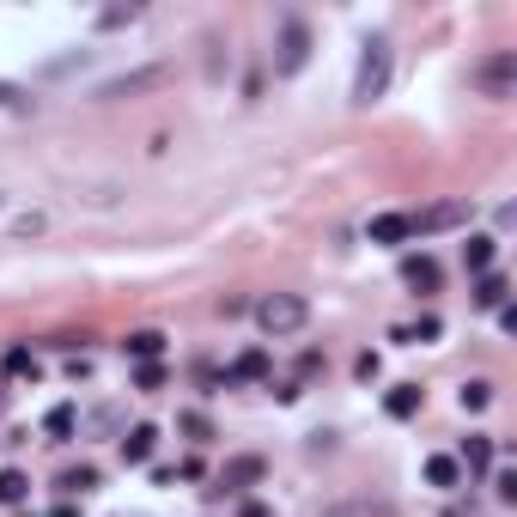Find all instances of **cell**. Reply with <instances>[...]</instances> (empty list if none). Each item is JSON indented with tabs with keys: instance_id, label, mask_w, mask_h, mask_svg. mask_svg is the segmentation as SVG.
I'll return each instance as SVG.
<instances>
[{
	"instance_id": "1",
	"label": "cell",
	"mask_w": 517,
	"mask_h": 517,
	"mask_svg": "<svg viewBox=\"0 0 517 517\" xmlns=\"http://www.w3.org/2000/svg\"><path fill=\"white\" fill-rule=\"evenodd\" d=\"M256 323H262V335H299L311 323V304L299 293H268V299H256Z\"/></svg>"
},
{
	"instance_id": "2",
	"label": "cell",
	"mask_w": 517,
	"mask_h": 517,
	"mask_svg": "<svg viewBox=\"0 0 517 517\" xmlns=\"http://www.w3.org/2000/svg\"><path fill=\"white\" fill-rule=\"evenodd\" d=\"M469 85H475L481 98H512V85H517V49H499V55L475 61V67H469Z\"/></svg>"
},
{
	"instance_id": "3",
	"label": "cell",
	"mask_w": 517,
	"mask_h": 517,
	"mask_svg": "<svg viewBox=\"0 0 517 517\" xmlns=\"http://www.w3.org/2000/svg\"><path fill=\"white\" fill-rule=\"evenodd\" d=\"M383 85H390V43H365V55H359V74H353V104H372L383 98Z\"/></svg>"
},
{
	"instance_id": "4",
	"label": "cell",
	"mask_w": 517,
	"mask_h": 517,
	"mask_svg": "<svg viewBox=\"0 0 517 517\" xmlns=\"http://www.w3.org/2000/svg\"><path fill=\"white\" fill-rule=\"evenodd\" d=\"M408 219V238H432V232H451L469 219V201H438V207H420V214H402Z\"/></svg>"
},
{
	"instance_id": "5",
	"label": "cell",
	"mask_w": 517,
	"mask_h": 517,
	"mask_svg": "<svg viewBox=\"0 0 517 517\" xmlns=\"http://www.w3.org/2000/svg\"><path fill=\"white\" fill-rule=\"evenodd\" d=\"M304 61H311V25L286 19V25H280V55H274V74H299Z\"/></svg>"
},
{
	"instance_id": "6",
	"label": "cell",
	"mask_w": 517,
	"mask_h": 517,
	"mask_svg": "<svg viewBox=\"0 0 517 517\" xmlns=\"http://www.w3.org/2000/svg\"><path fill=\"white\" fill-rule=\"evenodd\" d=\"M122 353H128V359H140V365H153V359L164 353V335H159V329H134V335L122 341Z\"/></svg>"
},
{
	"instance_id": "7",
	"label": "cell",
	"mask_w": 517,
	"mask_h": 517,
	"mask_svg": "<svg viewBox=\"0 0 517 517\" xmlns=\"http://www.w3.org/2000/svg\"><path fill=\"white\" fill-rule=\"evenodd\" d=\"M402 280L420 286V293H438V262L432 256H408V262H402Z\"/></svg>"
},
{
	"instance_id": "8",
	"label": "cell",
	"mask_w": 517,
	"mask_h": 517,
	"mask_svg": "<svg viewBox=\"0 0 517 517\" xmlns=\"http://www.w3.org/2000/svg\"><path fill=\"white\" fill-rule=\"evenodd\" d=\"M262 469H268L262 457H232L225 475H219V487H250V481H262Z\"/></svg>"
},
{
	"instance_id": "9",
	"label": "cell",
	"mask_w": 517,
	"mask_h": 517,
	"mask_svg": "<svg viewBox=\"0 0 517 517\" xmlns=\"http://www.w3.org/2000/svg\"><path fill=\"white\" fill-rule=\"evenodd\" d=\"M153 444H159V426H134V432L122 438V462H146Z\"/></svg>"
},
{
	"instance_id": "10",
	"label": "cell",
	"mask_w": 517,
	"mask_h": 517,
	"mask_svg": "<svg viewBox=\"0 0 517 517\" xmlns=\"http://www.w3.org/2000/svg\"><path fill=\"white\" fill-rule=\"evenodd\" d=\"M146 85H164V67H146V74H128V80H110L104 98H128V92H146Z\"/></svg>"
},
{
	"instance_id": "11",
	"label": "cell",
	"mask_w": 517,
	"mask_h": 517,
	"mask_svg": "<svg viewBox=\"0 0 517 517\" xmlns=\"http://www.w3.org/2000/svg\"><path fill=\"white\" fill-rule=\"evenodd\" d=\"M317 517H396V505H383V499H353V505H329Z\"/></svg>"
},
{
	"instance_id": "12",
	"label": "cell",
	"mask_w": 517,
	"mask_h": 517,
	"mask_svg": "<svg viewBox=\"0 0 517 517\" xmlns=\"http://www.w3.org/2000/svg\"><path fill=\"white\" fill-rule=\"evenodd\" d=\"M462 462H469V475H481V469L493 462V438H487V432H469V438H462Z\"/></svg>"
},
{
	"instance_id": "13",
	"label": "cell",
	"mask_w": 517,
	"mask_h": 517,
	"mask_svg": "<svg viewBox=\"0 0 517 517\" xmlns=\"http://www.w3.org/2000/svg\"><path fill=\"white\" fill-rule=\"evenodd\" d=\"M383 408H390V414H396V420H414V414H420V383H396V390H390V402H383Z\"/></svg>"
},
{
	"instance_id": "14",
	"label": "cell",
	"mask_w": 517,
	"mask_h": 517,
	"mask_svg": "<svg viewBox=\"0 0 517 517\" xmlns=\"http://www.w3.org/2000/svg\"><path fill=\"white\" fill-rule=\"evenodd\" d=\"M462 262H469V274H493V238H469Z\"/></svg>"
},
{
	"instance_id": "15",
	"label": "cell",
	"mask_w": 517,
	"mask_h": 517,
	"mask_svg": "<svg viewBox=\"0 0 517 517\" xmlns=\"http://www.w3.org/2000/svg\"><path fill=\"white\" fill-rule=\"evenodd\" d=\"M402 238H408V219L402 214H378L372 219V244H402Z\"/></svg>"
},
{
	"instance_id": "16",
	"label": "cell",
	"mask_w": 517,
	"mask_h": 517,
	"mask_svg": "<svg viewBox=\"0 0 517 517\" xmlns=\"http://www.w3.org/2000/svg\"><path fill=\"white\" fill-rule=\"evenodd\" d=\"M505 293H512V286H505V274H481V280H475V304H487V311H499V304H505Z\"/></svg>"
},
{
	"instance_id": "17",
	"label": "cell",
	"mask_w": 517,
	"mask_h": 517,
	"mask_svg": "<svg viewBox=\"0 0 517 517\" xmlns=\"http://www.w3.org/2000/svg\"><path fill=\"white\" fill-rule=\"evenodd\" d=\"M457 475H462L457 457H426V481H432V487H457Z\"/></svg>"
},
{
	"instance_id": "18",
	"label": "cell",
	"mask_w": 517,
	"mask_h": 517,
	"mask_svg": "<svg viewBox=\"0 0 517 517\" xmlns=\"http://www.w3.org/2000/svg\"><path fill=\"white\" fill-rule=\"evenodd\" d=\"M25 493H31V481L19 469H0V505H25Z\"/></svg>"
},
{
	"instance_id": "19",
	"label": "cell",
	"mask_w": 517,
	"mask_h": 517,
	"mask_svg": "<svg viewBox=\"0 0 517 517\" xmlns=\"http://www.w3.org/2000/svg\"><path fill=\"white\" fill-rule=\"evenodd\" d=\"M6 372H13V378H37V353H31V347H13V353H6Z\"/></svg>"
},
{
	"instance_id": "20",
	"label": "cell",
	"mask_w": 517,
	"mask_h": 517,
	"mask_svg": "<svg viewBox=\"0 0 517 517\" xmlns=\"http://www.w3.org/2000/svg\"><path fill=\"white\" fill-rule=\"evenodd\" d=\"M98 487V469H67L61 475V493H92Z\"/></svg>"
},
{
	"instance_id": "21",
	"label": "cell",
	"mask_w": 517,
	"mask_h": 517,
	"mask_svg": "<svg viewBox=\"0 0 517 517\" xmlns=\"http://www.w3.org/2000/svg\"><path fill=\"white\" fill-rule=\"evenodd\" d=\"M487 402H493V383H462V408H469V414H481V408H487Z\"/></svg>"
},
{
	"instance_id": "22",
	"label": "cell",
	"mask_w": 517,
	"mask_h": 517,
	"mask_svg": "<svg viewBox=\"0 0 517 517\" xmlns=\"http://www.w3.org/2000/svg\"><path fill=\"white\" fill-rule=\"evenodd\" d=\"M43 432H49V438H67V432H74V408H49Z\"/></svg>"
},
{
	"instance_id": "23",
	"label": "cell",
	"mask_w": 517,
	"mask_h": 517,
	"mask_svg": "<svg viewBox=\"0 0 517 517\" xmlns=\"http://www.w3.org/2000/svg\"><path fill=\"white\" fill-rule=\"evenodd\" d=\"M268 372V353H244L238 365H232V378H262Z\"/></svg>"
},
{
	"instance_id": "24",
	"label": "cell",
	"mask_w": 517,
	"mask_h": 517,
	"mask_svg": "<svg viewBox=\"0 0 517 517\" xmlns=\"http://www.w3.org/2000/svg\"><path fill=\"white\" fill-rule=\"evenodd\" d=\"M159 383H164L159 359H153V365H140V372H134V390H159Z\"/></svg>"
},
{
	"instance_id": "25",
	"label": "cell",
	"mask_w": 517,
	"mask_h": 517,
	"mask_svg": "<svg viewBox=\"0 0 517 517\" xmlns=\"http://www.w3.org/2000/svg\"><path fill=\"white\" fill-rule=\"evenodd\" d=\"M183 432H189V438H214V426H207L201 414H183Z\"/></svg>"
},
{
	"instance_id": "26",
	"label": "cell",
	"mask_w": 517,
	"mask_h": 517,
	"mask_svg": "<svg viewBox=\"0 0 517 517\" xmlns=\"http://www.w3.org/2000/svg\"><path fill=\"white\" fill-rule=\"evenodd\" d=\"M493 493H499V499H505V505H512V499H517V475H512V469H505V475H499V481H493Z\"/></svg>"
},
{
	"instance_id": "27",
	"label": "cell",
	"mask_w": 517,
	"mask_h": 517,
	"mask_svg": "<svg viewBox=\"0 0 517 517\" xmlns=\"http://www.w3.org/2000/svg\"><path fill=\"white\" fill-rule=\"evenodd\" d=\"M408 335H414V341H432V335H438V317H420L414 329H408Z\"/></svg>"
},
{
	"instance_id": "28",
	"label": "cell",
	"mask_w": 517,
	"mask_h": 517,
	"mask_svg": "<svg viewBox=\"0 0 517 517\" xmlns=\"http://www.w3.org/2000/svg\"><path fill=\"white\" fill-rule=\"evenodd\" d=\"M238 517H274V512H268V505H244Z\"/></svg>"
},
{
	"instance_id": "29",
	"label": "cell",
	"mask_w": 517,
	"mask_h": 517,
	"mask_svg": "<svg viewBox=\"0 0 517 517\" xmlns=\"http://www.w3.org/2000/svg\"><path fill=\"white\" fill-rule=\"evenodd\" d=\"M49 517H80V512H74V505H55V512H49Z\"/></svg>"
},
{
	"instance_id": "30",
	"label": "cell",
	"mask_w": 517,
	"mask_h": 517,
	"mask_svg": "<svg viewBox=\"0 0 517 517\" xmlns=\"http://www.w3.org/2000/svg\"><path fill=\"white\" fill-rule=\"evenodd\" d=\"M0 201H6V195H0Z\"/></svg>"
}]
</instances>
